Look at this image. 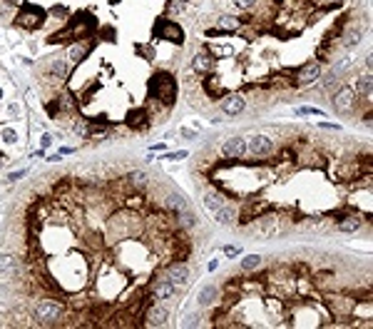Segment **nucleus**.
I'll use <instances>...</instances> for the list:
<instances>
[{
	"mask_svg": "<svg viewBox=\"0 0 373 329\" xmlns=\"http://www.w3.org/2000/svg\"><path fill=\"white\" fill-rule=\"evenodd\" d=\"M20 177H25V170H20V172H10V175H8V182H18Z\"/></svg>",
	"mask_w": 373,
	"mask_h": 329,
	"instance_id": "58836bf2",
	"label": "nucleus"
},
{
	"mask_svg": "<svg viewBox=\"0 0 373 329\" xmlns=\"http://www.w3.org/2000/svg\"><path fill=\"white\" fill-rule=\"evenodd\" d=\"M48 70H50L55 78H67V73H70V68H67V58H62V55H55V58H50V63H48Z\"/></svg>",
	"mask_w": 373,
	"mask_h": 329,
	"instance_id": "2eb2a0df",
	"label": "nucleus"
},
{
	"mask_svg": "<svg viewBox=\"0 0 373 329\" xmlns=\"http://www.w3.org/2000/svg\"><path fill=\"white\" fill-rule=\"evenodd\" d=\"M182 324H184V327H197V324H199V317H197V314H192V317H186Z\"/></svg>",
	"mask_w": 373,
	"mask_h": 329,
	"instance_id": "4c0bfd02",
	"label": "nucleus"
},
{
	"mask_svg": "<svg viewBox=\"0 0 373 329\" xmlns=\"http://www.w3.org/2000/svg\"><path fill=\"white\" fill-rule=\"evenodd\" d=\"M72 132H75L77 137H90V125H87V120H77V122L72 125Z\"/></svg>",
	"mask_w": 373,
	"mask_h": 329,
	"instance_id": "c85d7f7f",
	"label": "nucleus"
},
{
	"mask_svg": "<svg viewBox=\"0 0 373 329\" xmlns=\"http://www.w3.org/2000/svg\"><path fill=\"white\" fill-rule=\"evenodd\" d=\"M212 50H214L217 55H232V53H234V48H232V45H222V48H219V45H214Z\"/></svg>",
	"mask_w": 373,
	"mask_h": 329,
	"instance_id": "72a5a7b5",
	"label": "nucleus"
},
{
	"mask_svg": "<svg viewBox=\"0 0 373 329\" xmlns=\"http://www.w3.org/2000/svg\"><path fill=\"white\" fill-rule=\"evenodd\" d=\"M299 115H323V110H316V107H299Z\"/></svg>",
	"mask_w": 373,
	"mask_h": 329,
	"instance_id": "c9c22d12",
	"label": "nucleus"
},
{
	"mask_svg": "<svg viewBox=\"0 0 373 329\" xmlns=\"http://www.w3.org/2000/svg\"><path fill=\"white\" fill-rule=\"evenodd\" d=\"M274 140L269 137V135H254V137H249V142H247V152H251V155H256V157H266V155H271L274 152Z\"/></svg>",
	"mask_w": 373,
	"mask_h": 329,
	"instance_id": "0eeeda50",
	"label": "nucleus"
},
{
	"mask_svg": "<svg viewBox=\"0 0 373 329\" xmlns=\"http://www.w3.org/2000/svg\"><path fill=\"white\" fill-rule=\"evenodd\" d=\"M361 227H363V220H361L358 215H348V217L338 220V230H341V232H346V235H351V232H358Z\"/></svg>",
	"mask_w": 373,
	"mask_h": 329,
	"instance_id": "dca6fc26",
	"label": "nucleus"
},
{
	"mask_svg": "<svg viewBox=\"0 0 373 329\" xmlns=\"http://www.w3.org/2000/svg\"><path fill=\"white\" fill-rule=\"evenodd\" d=\"M279 217H274V215H269V217H259V222H256V235L259 237H274L276 232H279Z\"/></svg>",
	"mask_w": 373,
	"mask_h": 329,
	"instance_id": "ddd939ff",
	"label": "nucleus"
},
{
	"mask_svg": "<svg viewBox=\"0 0 373 329\" xmlns=\"http://www.w3.org/2000/svg\"><path fill=\"white\" fill-rule=\"evenodd\" d=\"M167 317L169 312L159 304H154L149 312H147V327H167Z\"/></svg>",
	"mask_w": 373,
	"mask_h": 329,
	"instance_id": "4468645a",
	"label": "nucleus"
},
{
	"mask_svg": "<svg viewBox=\"0 0 373 329\" xmlns=\"http://www.w3.org/2000/svg\"><path fill=\"white\" fill-rule=\"evenodd\" d=\"M65 317V307L58 299H38L33 304V319L38 324H58Z\"/></svg>",
	"mask_w": 373,
	"mask_h": 329,
	"instance_id": "f257e3e1",
	"label": "nucleus"
},
{
	"mask_svg": "<svg viewBox=\"0 0 373 329\" xmlns=\"http://www.w3.org/2000/svg\"><path fill=\"white\" fill-rule=\"evenodd\" d=\"M217 267H219V262H217V259H212V262H209V272H214Z\"/></svg>",
	"mask_w": 373,
	"mask_h": 329,
	"instance_id": "a18cd8bd",
	"label": "nucleus"
},
{
	"mask_svg": "<svg viewBox=\"0 0 373 329\" xmlns=\"http://www.w3.org/2000/svg\"><path fill=\"white\" fill-rule=\"evenodd\" d=\"M356 92H353V87H341L338 92H333V100H331V105H333V110L336 112H341V115H346V112H351L353 107H356Z\"/></svg>",
	"mask_w": 373,
	"mask_h": 329,
	"instance_id": "39448f33",
	"label": "nucleus"
},
{
	"mask_svg": "<svg viewBox=\"0 0 373 329\" xmlns=\"http://www.w3.org/2000/svg\"><path fill=\"white\" fill-rule=\"evenodd\" d=\"M371 87H373L371 75H363V78H358V80H356L353 92H356V97H368V95H371Z\"/></svg>",
	"mask_w": 373,
	"mask_h": 329,
	"instance_id": "aec40b11",
	"label": "nucleus"
},
{
	"mask_svg": "<svg viewBox=\"0 0 373 329\" xmlns=\"http://www.w3.org/2000/svg\"><path fill=\"white\" fill-rule=\"evenodd\" d=\"M87 53H90V45H80V43H75V45L70 48L67 58H70L72 63H82V60L87 58Z\"/></svg>",
	"mask_w": 373,
	"mask_h": 329,
	"instance_id": "5701e85b",
	"label": "nucleus"
},
{
	"mask_svg": "<svg viewBox=\"0 0 373 329\" xmlns=\"http://www.w3.org/2000/svg\"><path fill=\"white\" fill-rule=\"evenodd\" d=\"M149 95L164 100L167 105L174 102V95H177V80L169 75V73H157L152 80H149Z\"/></svg>",
	"mask_w": 373,
	"mask_h": 329,
	"instance_id": "f03ea898",
	"label": "nucleus"
},
{
	"mask_svg": "<svg viewBox=\"0 0 373 329\" xmlns=\"http://www.w3.org/2000/svg\"><path fill=\"white\" fill-rule=\"evenodd\" d=\"M144 117H147V115H144L142 110H132V112L127 115V122H129L132 127H142V125H144Z\"/></svg>",
	"mask_w": 373,
	"mask_h": 329,
	"instance_id": "cd10ccee",
	"label": "nucleus"
},
{
	"mask_svg": "<svg viewBox=\"0 0 373 329\" xmlns=\"http://www.w3.org/2000/svg\"><path fill=\"white\" fill-rule=\"evenodd\" d=\"M177 222H179V227H184V230H192V227H197V215H194L192 210L177 212Z\"/></svg>",
	"mask_w": 373,
	"mask_h": 329,
	"instance_id": "4be33fe9",
	"label": "nucleus"
},
{
	"mask_svg": "<svg viewBox=\"0 0 373 329\" xmlns=\"http://www.w3.org/2000/svg\"><path fill=\"white\" fill-rule=\"evenodd\" d=\"M227 202H224V195H219V192H207L204 195V207L209 210V212H217L219 207H224Z\"/></svg>",
	"mask_w": 373,
	"mask_h": 329,
	"instance_id": "412c9836",
	"label": "nucleus"
},
{
	"mask_svg": "<svg viewBox=\"0 0 373 329\" xmlns=\"http://www.w3.org/2000/svg\"><path fill=\"white\" fill-rule=\"evenodd\" d=\"M162 277H167V279L174 282L177 287H179V284H186V282H189V267H186L184 262H172V264L164 269Z\"/></svg>",
	"mask_w": 373,
	"mask_h": 329,
	"instance_id": "9b49d317",
	"label": "nucleus"
},
{
	"mask_svg": "<svg viewBox=\"0 0 373 329\" xmlns=\"http://www.w3.org/2000/svg\"><path fill=\"white\" fill-rule=\"evenodd\" d=\"M127 207H142V197H129V200H127Z\"/></svg>",
	"mask_w": 373,
	"mask_h": 329,
	"instance_id": "a19ab883",
	"label": "nucleus"
},
{
	"mask_svg": "<svg viewBox=\"0 0 373 329\" xmlns=\"http://www.w3.org/2000/svg\"><path fill=\"white\" fill-rule=\"evenodd\" d=\"M60 160H62V155H60V152H58V155H50V162H60Z\"/></svg>",
	"mask_w": 373,
	"mask_h": 329,
	"instance_id": "c03bdc74",
	"label": "nucleus"
},
{
	"mask_svg": "<svg viewBox=\"0 0 373 329\" xmlns=\"http://www.w3.org/2000/svg\"><path fill=\"white\" fill-rule=\"evenodd\" d=\"M0 100H3V90H0Z\"/></svg>",
	"mask_w": 373,
	"mask_h": 329,
	"instance_id": "de8ad7c7",
	"label": "nucleus"
},
{
	"mask_svg": "<svg viewBox=\"0 0 373 329\" xmlns=\"http://www.w3.org/2000/svg\"><path fill=\"white\" fill-rule=\"evenodd\" d=\"M50 142H53V137H50V135H43V150L50 147Z\"/></svg>",
	"mask_w": 373,
	"mask_h": 329,
	"instance_id": "37998d69",
	"label": "nucleus"
},
{
	"mask_svg": "<svg viewBox=\"0 0 373 329\" xmlns=\"http://www.w3.org/2000/svg\"><path fill=\"white\" fill-rule=\"evenodd\" d=\"M318 5H336V3H341V0H316Z\"/></svg>",
	"mask_w": 373,
	"mask_h": 329,
	"instance_id": "79ce46f5",
	"label": "nucleus"
},
{
	"mask_svg": "<svg viewBox=\"0 0 373 329\" xmlns=\"http://www.w3.org/2000/svg\"><path fill=\"white\" fill-rule=\"evenodd\" d=\"M154 38H159V40H167V43H184V30H182V25L179 23H174V20H167V18H162V20H157V25H154Z\"/></svg>",
	"mask_w": 373,
	"mask_h": 329,
	"instance_id": "20e7f679",
	"label": "nucleus"
},
{
	"mask_svg": "<svg viewBox=\"0 0 373 329\" xmlns=\"http://www.w3.org/2000/svg\"><path fill=\"white\" fill-rule=\"evenodd\" d=\"M222 155L224 157H232V160H242L247 155V140L234 135V137H227L224 145H222Z\"/></svg>",
	"mask_w": 373,
	"mask_h": 329,
	"instance_id": "1a4fd4ad",
	"label": "nucleus"
},
{
	"mask_svg": "<svg viewBox=\"0 0 373 329\" xmlns=\"http://www.w3.org/2000/svg\"><path fill=\"white\" fill-rule=\"evenodd\" d=\"M3 137H5V142H15V140H18L15 130H10V127H5V130H3Z\"/></svg>",
	"mask_w": 373,
	"mask_h": 329,
	"instance_id": "e433bc0d",
	"label": "nucleus"
},
{
	"mask_svg": "<svg viewBox=\"0 0 373 329\" xmlns=\"http://www.w3.org/2000/svg\"><path fill=\"white\" fill-rule=\"evenodd\" d=\"M242 249L239 247H234V245H229V247H224V254H229V257H237Z\"/></svg>",
	"mask_w": 373,
	"mask_h": 329,
	"instance_id": "ea45409f",
	"label": "nucleus"
},
{
	"mask_svg": "<svg viewBox=\"0 0 373 329\" xmlns=\"http://www.w3.org/2000/svg\"><path fill=\"white\" fill-rule=\"evenodd\" d=\"M239 267H242V272H254V269L261 267V257H259V254H247V257L239 262Z\"/></svg>",
	"mask_w": 373,
	"mask_h": 329,
	"instance_id": "a878e982",
	"label": "nucleus"
},
{
	"mask_svg": "<svg viewBox=\"0 0 373 329\" xmlns=\"http://www.w3.org/2000/svg\"><path fill=\"white\" fill-rule=\"evenodd\" d=\"M174 297H177V284H174V282H169L167 277L152 282V299L167 302V299H174Z\"/></svg>",
	"mask_w": 373,
	"mask_h": 329,
	"instance_id": "6e6552de",
	"label": "nucleus"
},
{
	"mask_svg": "<svg viewBox=\"0 0 373 329\" xmlns=\"http://www.w3.org/2000/svg\"><path fill=\"white\" fill-rule=\"evenodd\" d=\"M50 222L53 225H67V212H58V210H53V215H50Z\"/></svg>",
	"mask_w": 373,
	"mask_h": 329,
	"instance_id": "c756f323",
	"label": "nucleus"
},
{
	"mask_svg": "<svg viewBox=\"0 0 373 329\" xmlns=\"http://www.w3.org/2000/svg\"><path fill=\"white\" fill-rule=\"evenodd\" d=\"M167 207H169V210H174V212H184V210H189V202H186V197H184V195L172 192V195H167Z\"/></svg>",
	"mask_w": 373,
	"mask_h": 329,
	"instance_id": "a211bd4d",
	"label": "nucleus"
},
{
	"mask_svg": "<svg viewBox=\"0 0 373 329\" xmlns=\"http://www.w3.org/2000/svg\"><path fill=\"white\" fill-rule=\"evenodd\" d=\"M214 294H217V287H214V284L202 287V289H199V297H197L199 307H209V304H212V299H214Z\"/></svg>",
	"mask_w": 373,
	"mask_h": 329,
	"instance_id": "b1692460",
	"label": "nucleus"
},
{
	"mask_svg": "<svg viewBox=\"0 0 373 329\" xmlns=\"http://www.w3.org/2000/svg\"><path fill=\"white\" fill-rule=\"evenodd\" d=\"M353 63H356V58H353V55H348V58H343L341 63H336V73H343V70H348V68H351Z\"/></svg>",
	"mask_w": 373,
	"mask_h": 329,
	"instance_id": "7c9ffc66",
	"label": "nucleus"
},
{
	"mask_svg": "<svg viewBox=\"0 0 373 329\" xmlns=\"http://www.w3.org/2000/svg\"><path fill=\"white\" fill-rule=\"evenodd\" d=\"M219 107H222V112H224V115H232V117H234V115L244 112L247 100H244V95H239V92H229V95H224V97H222Z\"/></svg>",
	"mask_w": 373,
	"mask_h": 329,
	"instance_id": "9d476101",
	"label": "nucleus"
},
{
	"mask_svg": "<svg viewBox=\"0 0 373 329\" xmlns=\"http://www.w3.org/2000/svg\"><path fill=\"white\" fill-rule=\"evenodd\" d=\"M186 157V150H177V152H169V155H164L162 160H184Z\"/></svg>",
	"mask_w": 373,
	"mask_h": 329,
	"instance_id": "f704fd0d",
	"label": "nucleus"
},
{
	"mask_svg": "<svg viewBox=\"0 0 373 329\" xmlns=\"http://www.w3.org/2000/svg\"><path fill=\"white\" fill-rule=\"evenodd\" d=\"M232 3H234V8H239V10H249V8H254L256 0H232Z\"/></svg>",
	"mask_w": 373,
	"mask_h": 329,
	"instance_id": "473e14b6",
	"label": "nucleus"
},
{
	"mask_svg": "<svg viewBox=\"0 0 373 329\" xmlns=\"http://www.w3.org/2000/svg\"><path fill=\"white\" fill-rule=\"evenodd\" d=\"M214 65H217V58H212L209 53H197V55L192 58V68H194V73H199V75H212V73H214Z\"/></svg>",
	"mask_w": 373,
	"mask_h": 329,
	"instance_id": "f8f14e48",
	"label": "nucleus"
},
{
	"mask_svg": "<svg viewBox=\"0 0 373 329\" xmlns=\"http://www.w3.org/2000/svg\"><path fill=\"white\" fill-rule=\"evenodd\" d=\"M182 3H192V0H182Z\"/></svg>",
	"mask_w": 373,
	"mask_h": 329,
	"instance_id": "49530a36",
	"label": "nucleus"
},
{
	"mask_svg": "<svg viewBox=\"0 0 373 329\" xmlns=\"http://www.w3.org/2000/svg\"><path fill=\"white\" fill-rule=\"evenodd\" d=\"M217 30H222V33L239 30V18H234V15H219L217 18Z\"/></svg>",
	"mask_w": 373,
	"mask_h": 329,
	"instance_id": "6ab92c4d",
	"label": "nucleus"
},
{
	"mask_svg": "<svg viewBox=\"0 0 373 329\" xmlns=\"http://www.w3.org/2000/svg\"><path fill=\"white\" fill-rule=\"evenodd\" d=\"M212 215H214V220H217L219 225H224V227L234 222V210H229L227 205H224V207H219V210H217V212H212Z\"/></svg>",
	"mask_w": 373,
	"mask_h": 329,
	"instance_id": "393cba45",
	"label": "nucleus"
},
{
	"mask_svg": "<svg viewBox=\"0 0 373 329\" xmlns=\"http://www.w3.org/2000/svg\"><path fill=\"white\" fill-rule=\"evenodd\" d=\"M318 78H321V63H318V60H309L306 65H301V68L296 70L294 82H296V85H311V82H316Z\"/></svg>",
	"mask_w": 373,
	"mask_h": 329,
	"instance_id": "423d86ee",
	"label": "nucleus"
},
{
	"mask_svg": "<svg viewBox=\"0 0 373 329\" xmlns=\"http://www.w3.org/2000/svg\"><path fill=\"white\" fill-rule=\"evenodd\" d=\"M15 269H18V259L13 254H8V252H0V274L10 277Z\"/></svg>",
	"mask_w": 373,
	"mask_h": 329,
	"instance_id": "f3484780",
	"label": "nucleus"
},
{
	"mask_svg": "<svg viewBox=\"0 0 373 329\" xmlns=\"http://www.w3.org/2000/svg\"><path fill=\"white\" fill-rule=\"evenodd\" d=\"M204 87H207V92H209L212 97H217V95L222 92V85H219V80H217L214 75H209V78L204 80Z\"/></svg>",
	"mask_w": 373,
	"mask_h": 329,
	"instance_id": "bb28decb",
	"label": "nucleus"
},
{
	"mask_svg": "<svg viewBox=\"0 0 373 329\" xmlns=\"http://www.w3.org/2000/svg\"><path fill=\"white\" fill-rule=\"evenodd\" d=\"M129 182H134V185H142L144 180H147V172L144 170H137V172H129V177H127Z\"/></svg>",
	"mask_w": 373,
	"mask_h": 329,
	"instance_id": "2f4dec72",
	"label": "nucleus"
},
{
	"mask_svg": "<svg viewBox=\"0 0 373 329\" xmlns=\"http://www.w3.org/2000/svg\"><path fill=\"white\" fill-rule=\"evenodd\" d=\"M45 20H48V13L40 5H35V3H23L18 15H15V23L20 28H25V30H38Z\"/></svg>",
	"mask_w": 373,
	"mask_h": 329,
	"instance_id": "7ed1b4c3",
	"label": "nucleus"
}]
</instances>
